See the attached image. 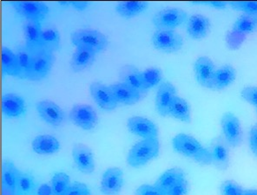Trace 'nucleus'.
<instances>
[{
    "instance_id": "21",
    "label": "nucleus",
    "mask_w": 257,
    "mask_h": 195,
    "mask_svg": "<svg viewBox=\"0 0 257 195\" xmlns=\"http://www.w3.org/2000/svg\"><path fill=\"white\" fill-rule=\"evenodd\" d=\"M210 26L209 18L203 14H194L187 21V32L192 39H202L208 35Z\"/></svg>"
},
{
    "instance_id": "22",
    "label": "nucleus",
    "mask_w": 257,
    "mask_h": 195,
    "mask_svg": "<svg viewBox=\"0 0 257 195\" xmlns=\"http://www.w3.org/2000/svg\"><path fill=\"white\" fill-rule=\"evenodd\" d=\"M2 110L7 117H20L26 113V102L19 95L7 93L2 97Z\"/></svg>"
},
{
    "instance_id": "35",
    "label": "nucleus",
    "mask_w": 257,
    "mask_h": 195,
    "mask_svg": "<svg viewBox=\"0 0 257 195\" xmlns=\"http://www.w3.org/2000/svg\"><path fill=\"white\" fill-rule=\"evenodd\" d=\"M51 185L52 195H64L71 185V178L66 173L58 172L52 177Z\"/></svg>"
},
{
    "instance_id": "30",
    "label": "nucleus",
    "mask_w": 257,
    "mask_h": 195,
    "mask_svg": "<svg viewBox=\"0 0 257 195\" xmlns=\"http://www.w3.org/2000/svg\"><path fill=\"white\" fill-rule=\"evenodd\" d=\"M170 115L178 121L190 123L191 122V110H190V104L183 97L176 96L171 106Z\"/></svg>"
},
{
    "instance_id": "18",
    "label": "nucleus",
    "mask_w": 257,
    "mask_h": 195,
    "mask_svg": "<svg viewBox=\"0 0 257 195\" xmlns=\"http://www.w3.org/2000/svg\"><path fill=\"white\" fill-rule=\"evenodd\" d=\"M120 80L125 83L134 90L139 91L141 95L148 91V88L145 85L143 71H139L134 65H124L119 71Z\"/></svg>"
},
{
    "instance_id": "9",
    "label": "nucleus",
    "mask_w": 257,
    "mask_h": 195,
    "mask_svg": "<svg viewBox=\"0 0 257 195\" xmlns=\"http://www.w3.org/2000/svg\"><path fill=\"white\" fill-rule=\"evenodd\" d=\"M11 5L26 20L41 22L48 14L47 4L40 1H12Z\"/></svg>"
},
{
    "instance_id": "6",
    "label": "nucleus",
    "mask_w": 257,
    "mask_h": 195,
    "mask_svg": "<svg viewBox=\"0 0 257 195\" xmlns=\"http://www.w3.org/2000/svg\"><path fill=\"white\" fill-rule=\"evenodd\" d=\"M222 137L228 146L237 147L242 141L241 122L237 116L232 112H226L221 118Z\"/></svg>"
},
{
    "instance_id": "43",
    "label": "nucleus",
    "mask_w": 257,
    "mask_h": 195,
    "mask_svg": "<svg viewBox=\"0 0 257 195\" xmlns=\"http://www.w3.org/2000/svg\"><path fill=\"white\" fill-rule=\"evenodd\" d=\"M248 144L252 154L257 158V122H255L250 128L248 134Z\"/></svg>"
},
{
    "instance_id": "2",
    "label": "nucleus",
    "mask_w": 257,
    "mask_h": 195,
    "mask_svg": "<svg viewBox=\"0 0 257 195\" xmlns=\"http://www.w3.org/2000/svg\"><path fill=\"white\" fill-rule=\"evenodd\" d=\"M160 142L158 138L144 139L128 151L127 162L132 167H141L159 155Z\"/></svg>"
},
{
    "instance_id": "23",
    "label": "nucleus",
    "mask_w": 257,
    "mask_h": 195,
    "mask_svg": "<svg viewBox=\"0 0 257 195\" xmlns=\"http://www.w3.org/2000/svg\"><path fill=\"white\" fill-rule=\"evenodd\" d=\"M109 88L118 103H122L124 105H134L141 99L142 95L139 91L122 82L113 83L109 85Z\"/></svg>"
},
{
    "instance_id": "39",
    "label": "nucleus",
    "mask_w": 257,
    "mask_h": 195,
    "mask_svg": "<svg viewBox=\"0 0 257 195\" xmlns=\"http://www.w3.org/2000/svg\"><path fill=\"white\" fill-rule=\"evenodd\" d=\"M241 97L251 105L257 108V87H244L241 91Z\"/></svg>"
},
{
    "instance_id": "13",
    "label": "nucleus",
    "mask_w": 257,
    "mask_h": 195,
    "mask_svg": "<svg viewBox=\"0 0 257 195\" xmlns=\"http://www.w3.org/2000/svg\"><path fill=\"white\" fill-rule=\"evenodd\" d=\"M127 128L132 134L144 139L158 137V126L146 117L132 116L127 121Z\"/></svg>"
},
{
    "instance_id": "44",
    "label": "nucleus",
    "mask_w": 257,
    "mask_h": 195,
    "mask_svg": "<svg viewBox=\"0 0 257 195\" xmlns=\"http://www.w3.org/2000/svg\"><path fill=\"white\" fill-rule=\"evenodd\" d=\"M197 4H204L208 5L210 7L216 8V9H225L228 7L229 2H225V1H209V2H196Z\"/></svg>"
},
{
    "instance_id": "1",
    "label": "nucleus",
    "mask_w": 257,
    "mask_h": 195,
    "mask_svg": "<svg viewBox=\"0 0 257 195\" xmlns=\"http://www.w3.org/2000/svg\"><path fill=\"white\" fill-rule=\"evenodd\" d=\"M172 147L177 153L189 157L200 165L209 166L212 164L209 148L203 147L198 140L190 134H177L172 139Z\"/></svg>"
},
{
    "instance_id": "42",
    "label": "nucleus",
    "mask_w": 257,
    "mask_h": 195,
    "mask_svg": "<svg viewBox=\"0 0 257 195\" xmlns=\"http://www.w3.org/2000/svg\"><path fill=\"white\" fill-rule=\"evenodd\" d=\"M135 195H164L155 185H142L136 190Z\"/></svg>"
},
{
    "instance_id": "48",
    "label": "nucleus",
    "mask_w": 257,
    "mask_h": 195,
    "mask_svg": "<svg viewBox=\"0 0 257 195\" xmlns=\"http://www.w3.org/2000/svg\"><path fill=\"white\" fill-rule=\"evenodd\" d=\"M58 4H60L61 6H71V1H59Z\"/></svg>"
},
{
    "instance_id": "31",
    "label": "nucleus",
    "mask_w": 257,
    "mask_h": 195,
    "mask_svg": "<svg viewBox=\"0 0 257 195\" xmlns=\"http://www.w3.org/2000/svg\"><path fill=\"white\" fill-rule=\"evenodd\" d=\"M16 55L20 71L19 77L21 79H28L32 70L33 53L24 45L17 49Z\"/></svg>"
},
{
    "instance_id": "17",
    "label": "nucleus",
    "mask_w": 257,
    "mask_h": 195,
    "mask_svg": "<svg viewBox=\"0 0 257 195\" xmlns=\"http://www.w3.org/2000/svg\"><path fill=\"white\" fill-rule=\"evenodd\" d=\"M39 116L52 126H59L65 119L64 110L57 103L50 100H43L37 103Z\"/></svg>"
},
{
    "instance_id": "41",
    "label": "nucleus",
    "mask_w": 257,
    "mask_h": 195,
    "mask_svg": "<svg viewBox=\"0 0 257 195\" xmlns=\"http://www.w3.org/2000/svg\"><path fill=\"white\" fill-rule=\"evenodd\" d=\"M190 192V184L188 179H184L180 182L174 185L172 188L170 189L165 195H188Z\"/></svg>"
},
{
    "instance_id": "12",
    "label": "nucleus",
    "mask_w": 257,
    "mask_h": 195,
    "mask_svg": "<svg viewBox=\"0 0 257 195\" xmlns=\"http://www.w3.org/2000/svg\"><path fill=\"white\" fill-rule=\"evenodd\" d=\"M177 89L169 81H163L159 84L156 96V109L162 116L170 115V109L174 98L177 96Z\"/></svg>"
},
{
    "instance_id": "27",
    "label": "nucleus",
    "mask_w": 257,
    "mask_h": 195,
    "mask_svg": "<svg viewBox=\"0 0 257 195\" xmlns=\"http://www.w3.org/2000/svg\"><path fill=\"white\" fill-rule=\"evenodd\" d=\"M96 53L88 49L77 47L72 55L71 67L75 72H80L93 64Z\"/></svg>"
},
{
    "instance_id": "50",
    "label": "nucleus",
    "mask_w": 257,
    "mask_h": 195,
    "mask_svg": "<svg viewBox=\"0 0 257 195\" xmlns=\"http://www.w3.org/2000/svg\"><path fill=\"white\" fill-rule=\"evenodd\" d=\"M89 195H91V194H89Z\"/></svg>"
},
{
    "instance_id": "15",
    "label": "nucleus",
    "mask_w": 257,
    "mask_h": 195,
    "mask_svg": "<svg viewBox=\"0 0 257 195\" xmlns=\"http://www.w3.org/2000/svg\"><path fill=\"white\" fill-rule=\"evenodd\" d=\"M215 66L212 60L208 57H200L194 64V72L197 83L207 89L211 90Z\"/></svg>"
},
{
    "instance_id": "45",
    "label": "nucleus",
    "mask_w": 257,
    "mask_h": 195,
    "mask_svg": "<svg viewBox=\"0 0 257 195\" xmlns=\"http://www.w3.org/2000/svg\"><path fill=\"white\" fill-rule=\"evenodd\" d=\"M90 2L87 1H71V7L75 8L77 11H84L86 9L87 7H89Z\"/></svg>"
},
{
    "instance_id": "3",
    "label": "nucleus",
    "mask_w": 257,
    "mask_h": 195,
    "mask_svg": "<svg viewBox=\"0 0 257 195\" xmlns=\"http://www.w3.org/2000/svg\"><path fill=\"white\" fill-rule=\"evenodd\" d=\"M71 40L76 48L88 49L95 53L103 52L109 45L106 35L94 29L77 30L71 33Z\"/></svg>"
},
{
    "instance_id": "40",
    "label": "nucleus",
    "mask_w": 257,
    "mask_h": 195,
    "mask_svg": "<svg viewBox=\"0 0 257 195\" xmlns=\"http://www.w3.org/2000/svg\"><path fill=\"white\" fill-rule=\"evenodd\" d=\"M90 191L88 185L84 183L75 182L71 184L67 189V191L64 192V195H89Z\"/></svg>"
},
{
    "instance_id": "10",
    "label": "nucleus",
    "mask_w": 257,
    "mask_h": 195,
    "mask_svg": "<svg viewBox=\"0 0 257 195\" xmlns=\"http://www.w3.org/2000/svg\"><path fill=\"white\" fill-rule=\"evenodd\" d=\"M90 95L100 108L107 111L116 109L118 103L109 86L100 82H93L90 85Z\"/></svg>"
},
{
    "instance_id": "4",
    "label": "nucleus",
    "mask_w": 257,
    "mask_h": 195,
    "mask_svg": "<svg viewBox=\"0 0 257 195\" xmlns=\"http://www.w3.org/2000/svg\"><path fill=\"white\" fill-rule=\"evenodd\" d=\"M188 20L185 11L178 7H168L155 13L152 22L158 30H175Z\"/></svg>"
},
{
    "instance_id": "28",
    "label": "nucleus",
    "mask_w": 257,
    "mask_h": 195,
    "mask_svg": "<svg viewBox=\"0 0 257 195\" xmlns=\"http://www.w3.org/2000/svg\"><path fill=\"white\" fill-rule=\"evenodd\" d=\"M257 30V16L252 14H245L238 17L237 20L232 27V32L243 38L248 33L255 32Z\"/></svg>"
},
{
    "instance_id": "8",
    "label": "nucleus",
    "mask_w": 257,
    "mask_h": 195,
    "mask_svg": "<svg viewBox=\"0 0 257 195\" xmlns=\"http://www.w3.org/2000/svg\"><path fill=\"white\" fill-rule=\"evenodd\" d=\"M70 120L73 124L84 130H91L97 124L98 117L91 106L76 104L70 111Z\"/></svg>"
},
{
    "instance_id": "20",
    "label": "nucleus",
    "mask_w": 257,
    "mask_h": 195,
    "mask_svg": "<svg viewBox=\"0 0 257 195\" xmlns=\"http://www.w3.org/2000/svg\"><path fill=\"white\" fill-rule=\"evenodd\" d=\"M20 171L11 160L2 165V195H16L17 184Z\"/></svg>"
},
{
    "instance_id": "14",
    "label": "nucleus",
    "mask_w": 257,
    "mask_h": 195,
    "mask_svg": "<svg viewBox=\"0 0 257 195\" xmlns=\"http://www.w3.org/2000/svg\"><path fill=\"white\" fill-rule=\"evenodd\" d=\"M72 157L77 168L82 173L90 174L95 171L93 152L85 144H75L72 147Z\"/></svg>"
},
{
    "instance_id": "49",
    "label": "nucleus",
    "mask_w": 257,
    "mask_h": 195,
    "mask_svg": "<svg viewBox=\"0 0 257 195\" xmlns=\"http://www.w3.org/2000/svg\"><path fill=\"white\" fill-rule=\"evenodd\" d=\"M256 112H257V108H256Z\"/></svg>"
},
{
    "instance_id": "38",
    "label": "nucleus",
    "mask_w": 257,
    "mask_h": 195,
    "mask_svg": "<svg viewBox=\"0 0 257 195\" xmlns=\"http://www.w3.org/2000/svg\"><path fill=\"white\" fill-rule=\"evenodd\" d=\"M228 6H230L234 10L257 16V1H235L229 2Z\"/></svg>"
},
{
    "instance_id": "5",
    "label": "nucleus",
    "mask_w": 257,
    "mask_h": 195,
    "mask_svg": "<svg viewBox=\"0 0 257 195\" xmlns=\"http://www.w3.org/2000/svg\"><path fill=\"white\" fill-rule=\"evenodd\" d=\"M151 43L160 52L173 53L182 49L183 39L175 30H157L152 35Z\"/></svg>"
},
{
    "instance_id": "11",
    "label": "nucleus",
    "mask_w": 257,
    "mask_h": 195,
    "mask_svg": "<svg viewBox=\"0 0 257 195\" xmlns=\"http://www.w3.org/2000/svg\"><path fill=\"white\" fill-rule=\"evenodd\" d=\"M123 182L122 170L119 167H109L103 173L100 190L103 195H119Z\"/></svg>"
},
{
    "instance_id": "19",
    "label": "nucleus",
    "mask_w": 257,
    "mask_h": 195,
    "mask_svg": "<svg viewBox=\"0 0 257 195\" xmlns=\"http://www.w3.org/2000/svg\"><path fill=\"white\" fill-rule=\"evenodd\" d=\"M24 35L26 39V47L34 53L42 49L41 38H42V27L41 23L35 20H26L23 26Z\"/></svg>"
},
{
    "instance_id": "46",
    "label": "nucleus",
    "mask_w": 257,
    "mask_h": 195,
    "mask_svg": "<svg viewBox=\"0 0 257 195\" xmlns=\"http://www.w3.org/2000/svg\"><path fill=\"white\" fill-rule=\"evenodd\" d=\"M38 195H52V185L49 184H43L39 185Z\"/></svg>"
},
{
    "instance_id": "29",
    "label": "nucleus",
    "mask_w": 257,
    "mask_h": 195,
    "mask_svg": "<svg viewBox=\"0 0 257 195\" xmlns=\"http://www.w3.org/2000/svg\"><path fill=\"white\" fill-rule=\"evenodd\" d=\"M148 7L146 1H121L116 5V11L122 18L131 19L143 13Z\"/></svg>"
},
{
    "instance_id": "7",
    "label": "nucleus",
    "mask_w": 257,
    "mask_h": 195,
    "mask_svg": "<svg viewBox=\"0 0 257 195\" xmlns=\"http://www.w3.org/2000/svg\"><path fill=\"white\" fill-rule=\"evenodd\" d=\"M54 62L53 52H48L43 48L34 52L32 58V70L28 79L32 81L44 79L52 71Z\"/></svg>"
},
{
    "instance_id": "25",
    "label": "nucleus",
    "mask_w": 257,
    "mask_h": 195,
    "mask_svg": "<svg viewBox=\"0 0 257 195\" xmlns=\"http://www.w3.org/2000/svg\"><path fill=\"white\" fill-rule=\"evenodd\" d=\"M236 79V71L235 68L229 64L223 65L215 70L213 77L211 90H222L230 86Z\"/></svg>"
},
{
    "instance_id": "36",
    "label": "nucleus",
    "mask_w": 257,
    "mask_h": 195,
    "mask_svg": "<svg viewBox=\"0 0 257 195\" xmlns=\"http://www.w3.org/2000/svg\"><path fill=\"white\" fill-rule=\"evenodd\" d=\"M143 77L145 85L148 88H153L163 82V71L159 68L151 67L143 71Z\"/></svg>"
},
{
    "instance_id": "37",
    "label": "nucleus",
    "mask_w": 257,
    "mask_h": 195,
    "mask_svg": "<svg viewBox=\"0 0 257 195\" xmlns=\"http://www.w3.org/2000/svg\"><path fill=\"white\" fill-rule=\"evenodd\" d=\"M244 188L235 180L227 179L220 185V195H243Z\"/></svg>"
},
{
    "instance_id": "33",
    "label": "nucleus",
    "mask_w": 257,
    "mask_h": 195,
    "mask_svg": "<svg viewBox=\"0 0 257 195\" xmlns=\"http://www.w3.org/2000/svg\"><path fill=\"white\" fill-rule=\"evenodd\" d=\"M2 71L4 75L19 77V64L16 53L8 47H2Z\"/></svg>"
},
{
    "instance_id": "34",
    "label": "nucleus",
    "mask_w": 257,
    "mask_h": 195,
    "mask_svg": "<svg viewBox=\"0 0 257 195\" xmlns=\"http://www.w3.org/2000/svg\"><path fill=\"white\" fill-rule=\"evenodd\" d=\"M42 48L48 52H54L60 49V33L54 27L43 29L41 38Z\"/></svg>"
},
{
    "instance_id": "24",
    "label": "nucleus",
    "mask_w": 257,
    "mask_h": 195,
    "mask_svg": "<svg viewBox=\"0 0 257 195\" xmlns=\"http://www.w3.org/2000/svg\"><path fill=\"white\" fill-rule=\"evenodd\" d=\"M186 179V173L180 167H172L162 173L154 185L160 189L164 194L183 179Z\"/></svg>"
},
{
    "instance_id": "32",
    "label": "nucleus",
    "mask_w": 257,
    "mask_h": 195,
    "mask_svg": "<svg viewBox=\"0 0 257 195\" xmlns=\"http://www.w3.org/2000/svg\"><path fill=\"white\" fill-rule=\"evenodd\" d=\"M39 185L34 176L32 173L20 171L18 184H17L16 195H38Z\"/></svg>"
},
{
    "instance_id": "47",
    "label": "nucleus",
    "mask_w": 257,
    "mask_h": 195,
    "mask_svg": "<svg viewBox=\"0 0 257 195\" xmlns=\"http://www.w3.org/2000/svg\"><path fill=\"white\" fill-rule=\"evenodd\" d=\"M243 195H257V189H244Z\"/></svg>"
},
{
    "instance_id": "26",
    "label": "nucleus",
    "mask_w": 257,
    "mask_h": 195,
    "mask_svg": "<svg viewBox=\"0 0 257 195\" xmlns=\"http://www.w3.org/2000/svg\"><path fill=\"white\" fill-rule=\"evenodd\" d=\"M32 147L37 154L47 155L58 153L60 149V143L54 136L50 134H42L34 138Z\"/></svg>"
},
{
    "instance_id": "16",
    "label": "nucleus",
    "mask_w": 257,
    "mask_h": 195,
    "mask_svg": "<svg viewBox=\"0 0 257 195\" xmlns=\"http://www.w3.org/2000/svg\"><path fill=\"white\" fill-rule=\"evenodd\" d=\"M228 143L222 136H217L213 140L209 147L212 158V165L221 171H225L229 166V149Z\"/></svg>"
}]
</instances>
